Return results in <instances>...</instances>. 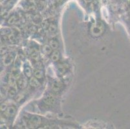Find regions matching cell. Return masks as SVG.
Listing matches in <instances>:
<instances>
[{
    "instance_id": "7c38bea8",
    "label": "cell",
    "mask_w": 130,
    "mask_h": 129,
    "mask_svg": "<svg viewBox=\"0 0 130 129\" xmlns=\"http://www.w3.org/2000/svg\"><path fill=\"white\" fill-rule=\"evenodd\" d=\"M33 75L39 80H42L44 78V72L42 70V69H36V68L33 72Z\"/></svg>"
},
{
    "instance_id": "ffe728a7",
    "label": "cell",
    "mask_w": 130,
    "mask_h": 129,
    "mask_svg": "<svg viewBox=\"0 0 130 129\" xmlns=\"http://www.w3.org/2000/svg\"><path fill=\"white\" fill-rule=\"evenodd\" d=\"M7 40L10 42L11 43H14L16 41V36L13 33H11V34H9L8 35H7Z\"/></svg>"
},
{
    "instance_id": "52a82bcc",
    "label": "cell",
    "mask_w": 130,
    "mask_h": 129,
    "mask_svg": "<svg viewBox=\"0 0 130 129\" xmlns=\"http://www.w3.org/2000/svg\"><path fill=\"white\" fill-rule=\"evenodd\" d=\"M62 88V83L59 80H54L51 85V89L54 92H58Z\"/></svg>"
},
{
    "instance_id": "6da1fadb",
    "label": "cell",
    "mask_w": 130,
    "mask_h": 129,
    "mask_svg": "<svg viewBox=\"0 0 130 129\" xmlns=\"http://www.w3.org/2000/svg\"><path fill=\"white\" fill-rule=\"evenodd\" d=\"M105 27L100 21H96L91 27V34L94 37H99L104 34Z\"/></svg>"
},
{
    "instance_id": "2e32d148",
    "label": "cell",
    "mask_w": 130,
    "mask_h": 129,
    "mask_svg": "<svg viewBox=\"0 0 130 129\" xmlns=\"http://www.w3.org/2000/svg\"><path fill=\"white\" fill-rule=\"evenodd\" d=\"M48 30H49V32L51 33V34H55L57 32V26L56 24L51 23L49 25Z\"/></svg>"
},
{
    "instance_id": "cb8c5ba5",
    "label": "cell",
    "mask_w": 130,
    "mask_h": 129,
    "mask_svg": "<svg viewBox=\"0 0 130 129\" xmlns=\"http://www.w3.org/2000/svg\"><path fill=\"white\" fill-rule=\"evenodd\" d=\"M9 0H1V2H2V3H7V2H9Z\"/></svg>"
},
{
    "instance_id": "7a4b0ae2",
    "label": "cell",
    "mask_w": 130,
    "mask_h": 129,
    "mask_svg": "<svg viewBox=\"0 0 130 129\" xmlns=\"http://www.w3.org/2000/svg\"><path fill=\"white\" fill-rule=\"evenodd\" d=\"M42 118L38 116H32L29 118V120L27 121L28 126L30 128H33L40 126L42 124Z\"/></svg>"
},
{
    "instance_id": "8992f818",
    "label": "cell",
    "mask_w": 130,
    "mask_h": 129,
    "mask_svg": "<svg viewBox=\"0 0 130 129\" xmlns=\"http://www.w3.org/2000/svg\"><path fill=\"white\" fill-rule=\"evenodd\" d=\"M18 87L16 83H12L8 89V95L10 97H15L18 92Z\"/></svg>"
},
{
    "instance_id": "3957f363",
    "label": "cell",
    "mask_w": 130,
    "mask_h": 129,
    "mask_svg": "<svg viewBox=\"0 0 130 129\" xmlns=\"http://www.w3.org/2000/svg\"><path fill=\"white\" fill-rule=\"evenodd\" d=\"M15 56L12 53H8L3 57V63L5 66H9L12 65L14 61Z\"/></svg>"
},
{
    "instance_id": "e0dca14e",
    "label": "cell",
    "mask_w": 130,
    "mask_h": 129,
    "mask_svg": "<svg viewBox=\"0 0 130 129\" xmlns=\"http://www.w3.org/2000/svg\"><path fill=\"white\" fill-rule=\"evenodd\" d=\"M30 57H31L32 60L33 61H35V62H38V61H40V56L38 52L36 51L33 52L31 54Z\"/></svg>"
},
{
    "instance_id": "7402d4cb",
    "label": "cell",
    "mask_w": 130,
    "mask_h": 129,
    "mask_svg": "<svg viewBox=\"0 0 130 129\" xmlns=\"http://www.w3.org/2000/svg\"><path fill=\"white\" fill-rule=\"evenodd\" d=\"M7 52V47H5V46H2L1 47V54L2 55H5V54H6Z\"/></svg>"
},
{
    "instance_id": "44dd1931",
    "label": "cell",
    "mask_w": 130,
    "mask_h": 129,
    "mask_svg": "<svg viewBox=\"0 0 130 129\" xmlns=\"http://www.w3.org/2000/svg\"><path fill=\"white\" fill-rule=\"evenodd\" d=\"M17 20L18 17H16L15 15H13V16H12L9 19V20H8V23L10 25H13L16 23V21H17Z\"/></svg>"
},
{
    "instance_id": "30bf717a",
    "label": "cell",
    "mask_w": 130,
    "mask_h": 129,
    "mask_svg": "<svg viewBox=\"0 0 130 129\" xmlns=\"http://www.w3.org/2000/svg\"><path fill=\"white\" fill-rule=\"evenodd\" d=\"M51 60L53 62H57L60 58V53L58 50H54L50 56Z\"/></svg>"
},
{
    "instance_id": "4fadbf2b",
    "label": "cell",
    "mask_w": 130,
    "mask_h": 129,
    "mask_svg": "<svg viewBox=\"0 0 130 129\" xmlns=\"http://www.w3.org/2000/svg\"><path fill=\"white\" fill-rule=\"evenodd\" d=\"M23 72H24L25 76L27 78H31L32 76V68H30V66L29 65H25L23 68Z\"/></svg>"
},
{
    "instance_id": "9a60e30c",
    "label": "cell",
    "mask_w": 130,
    "mask_h": 129,
    "mask_svg": "<svg viewBox=\"0 0 130 129\" xmlns=\"http://www.w3.org/2000/svg\"><path fill=\"white\" fill-rule=\"evenodd\" d=\"M57 69L58 71V72L62 75V74H64L67 71V67H66V65L60 64V65L57 67Z\"/></svg>"
},
{
    "instance_id": "9c48e42d",
    "label": "cell",
    "mask_w": 130,
    "mask_h": 129,
    "mask_svg": "<svg viewBox=\"0 0 130 129\" xmlns=\"http://www.w3.org/2000/svg\"><path fill=\"white\" fill-rule=\"evenodd\" d=\"M29 83L32 87H34V88H37V87H40V80H39L38 79H37V78L35 76H32L31 78H30L29 81Z\"/></svg>"
},
{
    "instance_id": "8fae6325",
    "label": "cell",
    "mask_w": 130,
    "mask_h": 129,
    "mask_svg": "<svg viewBox=\"0 0 130 129\" xmlns=\"http://www.w3.org/2000/svg\"><path fill=\"white\" fill-rule=\"evenodd\" d=\"M42 52L45 54V56H51V54H52L53 51L54 50L51 48L49 45L45 44L44 45H43L42 48Z\"/></svg>"
},
{
    "instance_id": "ba28073f",
    "label": "cell",
    "mask_w": 130,
    "mask_h": 129,
    "mask_svg": "<svg viewBox=\"0 0 130 129\" xmlns=\"http://www.w3.org/2000/svg\"><path fill=\"white\" fill-rule=\"evenodd\" d=\"M55 101H56V99H55L54 96L51 95V94L46 96L43 99V103L47 106H52L53 105H54Z\"/></svg>"
},
{
    "instance_id": "5bb4252c",
    "label": "cell",
    "mask_w": 130,
    "mask_h": 129,
    "mask_svg": "<svg viewBox=\"0 0 130 129\" xmlns=\"http://www.w3.org/2000/svg\"><path fill=\"white\" fill-rule=\"evenodd\" d=\"M49 45L51 47V48L53 50H57L59 47L58 41L56 40H55V39H52V40H51L49 42Z\"/></svg>"
},
{
    "instance_id": "603a6c76",
    "label": "cell",
    "mask_w": 130,
    "mask_h": 129,
    "mask_svg": "<svg viewBox=\"0 0 130 129\" xmlns=\"http://www.w3.org/2000/svg\"><path fill=\"white\" fill-rule=\"evenodd\" d=\"M8 106L7 105L6 103H2V105H1V111H2V112H5V111L6 110V109L7 108Z\"/></svg>"
},
{
    "instance_id": "ac0fdd59",
    "label": "cell",
    "mask_w": 130,
    "mask_h": 129,
    "mask_svg": "<svg viewBox=\"0 0 130 129\" xmlns=\"http://www.w3.org/2000/svg\"><path fill=\"white\" fill-rule=\"evenodd\" d=\"M25 97V94H23V93H19V94H16V96L14 97V98L16 102L20 103L21 101L24 100Z\"/></svg>"
},
{
    "instance_id": "d6986e66",
    "label": "cell",
    "mask_w": 130,
    "mask_h": 129,
    "mask_svg": "<svg viewBox=\"0 0 130 129\" xmlns=\"http://www.w3.org/2000/svg\"><path fill=\"white\" fill-rule=\"evenodd\" d=\"M11 33L12 30L9 28H2L1 29V34L2 35H8Z\"/></svg>"
},
{
    "instance_id": "277c9868",
    "label": "cell",
    "mask_w": 130,
    "mask_h": 129,
    "mask_svg": "<svg viewBox=\"0 0 130 129\" xmlns=\"http://www.w3.org/2000/svg\"><path fill=\"white\" fill-rule=\"evenodd\" d=\"M16 112L17 109L14 106H9L6 109V110L3 112V114L7 118H13L16 115Z\"/></svg>"
},
{
    "instance_id": "5b68a950",
    "label": "cell",
    "mask_w": 130,
    "mask_h": 129,
    "mask_svg": "<svg viewBox=\"0 0 130 129\" xmlns=\"http://www.w3.org/2000/svg\"><path fill=\"white\" fill-rule=\"evenodd\" d=\"M16 84L20 89H24L27 86V77L21 76L16 80Z\"/></svg>"
}]
</instances>
